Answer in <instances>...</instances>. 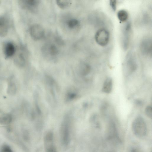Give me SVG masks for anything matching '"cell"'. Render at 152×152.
Returning a JSON list of instances; mask_svg holds the SVG:
<instances>
[{
    "label": "cell",
    "mask_w": 152,
    "mask_h": 152,
    "mask_svg": "<svg viewBox=\"0 0 152 152\" xmlns=\"http://www.w3.org/2000/svg\"><path fill=\"white\" fill-rule=\"evenodd\" d=\"M132 128L134 133L138 137H144L147 134V125L144 119L140 115L137 116L133 120Z\"/></svg>",
    "instance_id": "obj_1"
},
{
    "label": "cell",
    "mask_w": 152,
    "mask_h": 152,
    "mask_svg": "<svg viewBox=\"0 0 152 152\" xmlns=\"http://www.w3.org/2000/svg\"><path fill=\"white\" fill-rule=\"evenodd\" d=\"M69 117L65 118L60 128V135L61 140L63 145L67 146L70 140V123Z\"/></svg>",
    "instance_id": "obj_2"
},
{
    "label": "cell",
    "mask_w": 152,
    "mask_h": 152,
    "mask_svg": "<svg viewBox=\"0 0 152 152\" xmlns=\"http://www.w3.org/2000/svg\"><path fill=\"white\" fill-rule=\"evenodd\" d=\"M95 39L96 43L102 46H105L108 44L110 39L109 31L104 28L98 30L95 35Z\"/></svg>",
    "instance_id": "obj_3"
},
{
    "label": "cell",
    "mask_w": 152,
    "mask_h": 152,
    "mask_svg": "<svg viewBox=\"0 0 152 152\" xmlns=\"http://www.w3.org/2000/svg\"><path fill=\"white\" fill-rule=\"evenodd\" d=\"M125 66L129 74H132L137 69V65L134 55L133 53L129 52L126 57Z\"/></svg>",
    "instance_id": "obj_4"
},
{
    "label": "cell",
    "mask_w": 152,
    "mask_h": 152,
    "mask_svg": "<svg viewBox=\"0 0 152 152\" xmlns=\"http://www.w3.org/2000/svg\"><path fill=\"white\" fill-rule=\"evenodd\" d=\"M44 142L46 152H57L53 132L49 131L46 133L44 137Z\"/></svg>",
    "instance_id": "obj_5"
},
{
    "label": "cell",
    "mask_w": 152,
    "mask_h": 152,
    "mask_svg": "<svg viewBox=\"0 0 152 152\" xmlns=\"http://www.w3.org/2000/svg\"><path fill=\"white\" fill-rule=\"evenodd\" d=\"M29 32L31 37L36 40L42 38L45 34V31L40 25L34 24L32 25L29 29Z\"/></svg>",
    "instance_id": "obj_6"
},
{
    "label": "cell",
    "mask_w": 152,
    "mask_h": 152,
    "mask_svg": "<svg viewBox=\"0 0 152 152\" xmlns=\"http://www.w3.org/2000/svg\"><path fill=\"white\" fill-rule=\"evenodd\" d=\"M131 25L130 22H128L124 26L122 32V45L123 49L126 50L129 45Z\"/></svg>",
    "instance_id": "obj_7"
},
{
    "label": "cell",
    "mask_w": 152,
    "mask_h": 152,
    "mask_svg": "<svg viewBox=\"0 0 152 152\" xmlns=\"http://www.w3.org/2000/svg\"><path fill=\"white\" fill-rule=\"evenodd\" d=\"M152 47V40L150 38L143 39L140 44V51L142 54L145 56H151Z\"/></svg>",
    "instance_id": "obj_8"
},
{
    "label": "cell",
    "mask_w": 152,
    "mask_h": 152,
    "mask_svg": "<svg viewBox=\"0 0 152 152\" xmlns=\"http://www.w3.org/2000/svg\"><path fill=\"white\" fill-rule=\"evenodd\" d=\"M16 51L15 48L12 42H8L5 43L4 46V53L5 57L7 58L12 56Z\"/></svg>",
    "instance_id": "obj_9"
},
{
    "label": "cell",
    "mask_w": 152,
    "mask_h": 152,
    "mask_svg": "<svg viewBox=\"0 0 152 152\" xmlns=\"http://www.w3.org/2000/svg\"><path fill=\"white\" fill-rule=\"evenodd\" d=\"M39 3L40 1L38 0H25L21 1L22 4L24 7L33 11L37 9Z\"/></svg>",
    "instance_id": "obj_10"
},
{
    "label": "cell",
    "mask_w": 152,
    "mask_h": 152,
    "mask_svg": "<svg viewBox=\"0 0 152 152\" xmlns=\"http://www.w3.org/2000/svg\"><path fill=\"white\" fill-rule=\"evenodd\" d=\"M113 82L112 79L110 77H107L103 84L102 91L106 94H109L112 89Z\"/></svg>",
    "instance_id": "obj_11"
},
{
    "label": "cell",
    "mask_w": 152,
    "mask_h": 152,
    "mask_svg": "<svg viewBox=\"0 0 152 152\" xmlns=\"http://www.w3.org/2000/svg\"><path fill=\"white\" fill-rule=\"evenodd\" d=\"M12 120V117L10 114L5 113L0 110V123L9 124L11 121Z\"/></svg>",
    "instance_id": "obj_12"
},
{
    "label": "cell",
    "mask_w": 152,
    "mask_h": 152,
    "mask_svg": "<svg viewBox=\"0 0 152 152\" xmlns=\"http://www.w3.org/2000/svg\"><path fill=\"white\" fill-rule=\"evenodd\" d=\"M46 50L49 55L52 57L56 56L59 52L58 48L54 44H50L49 46H47Z\"/></svg>",
    "instance_id": "obj_13"
},
{
    "label": "cell",
    "mask_w": 152,
    "mask_h": 152,
    "mask_svg": "<svg viewBox=\"0 0 152 152\" xmlns=\"http://www.w3.org/2000/svg\"><path fill=\"white\" fill-rule=\"evenodd\" d=\"M91 68L90 65L84 63L81 65L80 68V73L83 76H85L88 75L90 72Z\"/></svg>",
    "instance_id": "obj_14"
},
{
    "label": "cell",
    "mask_w": 152,
    "mask_h": 152,
    "mask_svg": "<svg viewBox=\"0 0 152 152\" xmlns=\"http://www.w3.org/2000/svg\"><path fill=\"white\" fill-rule=\"evenodd\" d=\"M117 14L118 19L121 22L126 21L128 18V12L124 10H119Z\"/></svg>",
    "instance_id": "obj_15"
},
{
    "label": "cell",
    "mask_w": 152,
    "mask_h": 152,
    "mask_svg": "<svg viewBox=\"0 0 152 152\" xmlns=\"http://www.w3.org/2000/svg\"><path fill=\"white\" fill-rule=\"evenodd\" d=\"M56 3L58 6L61 9H65L72 4V1L69 0H57Z\"/></svg>",
    "instance_id": "obj_16"
},
{
    "label": "cell",
    "mask_w": 152,
    "mask_h": 152,
    "mask_svg": "<svg viewBox=\"0 0 152 152\" xmlns=\"http://www.w3.org/2000/svg\"><path fill=\"white\" fill-rule=\"evenodd\" d=\"M79 21L75 18L70 19L66 22L67 26L70 29L75 28L79 25Z\"/></svg>",
    "instance_id": "obj_17"
},
{
    "label": "cell",
    "mask_w": 152,
    "mask_h": 152,
    "mask_svg": "<svg viewBox=\"0 0 152 152\" xmlns=\"http://www.w3.org/2000/svg\"><path fill=\"white\" fill-rule=\"evenodd\" d=\"M16 86L14 83L10 82L8 85L7 92L8 94L10 95L15 94L16 91Z\"/></svg>",
    "instance_id": "obj_18"
},
{
    "label": "cell",
    "mask_w": 152,
    "mask_h": 152,
    "mask_svg": "<svg viewBox=\"0 0 152 152\" xmlns=\"http://www.w3.org/2000/svg\"><path fill=\"white\" fill-rule=\"evenodd\" d=\"M7 28L4 21L0 24V36L3 37L7 34Z\"/></svg>",
    "instance_id": "obj_19"
},
{
    "label": "cell",
    "mask_w": 152,
    "mask_h": 152,
    "mask_svg": "<svg viewBox=\"0 0 152 152\" xmlns=\"http://www.w3.org/2000/svg\"><path fill=\"white\" fill-rule=\"evenodd\" d=\"M77 94L74 91H70L68 92L66 96L67 101H70L74 99L76 96Z\"/></svg>",
    "instance_id": "obj_20"
},
{
    "label": "cell",
    "mask_w": 152,
    "mask_h": 152,
    "mask_svg": "<svg viewBox=\"0 0 152 152\" xmlns=\"http://www.w3.org/2000/svg\"><path fill=\"white\" fill-rule=\"evenodd\" d=\"M145 113L146 115L149 118L152 117V107L150 105L147 106L145 108Z\"/></svg>",
    "instance_id": "obj_21"
},
{
    "label": "cell",
    "mask_w": 152,
    "mask_h": 152,
    "mask_svg": "<svg viewBox=\"0 0 152 152\" xmlns=\"http://www.w3.org/2000/svg\"><path fill=\"white\" fill-rule=\"evenodd\" d=\"M116 1L115 0H111L110 1V5L114 11H115L116 10Z\"/></svg>",
    "instance_id": "obj_22"
},
{
    "label": "cell",
    "mask_w": 152,
    "mask_h": 152,
    "mask_svg": "<svg viewBox=\"0 0 152 152\" xmlns=\"http://www.w3.org/2000/svg\"><path fill=\"white\" fill-rule=\"evenodd\" d=\"M1 152H12V151L8 146H4L2 147Z\"/></svg>",
    "instance_id": "obj_23"
},
{
    "label": "cell",
    "mask_w": 152,
    "mask_h": 152,
    "mask_svg": "<svg viewBox=\"0 0 152 152\" xmlns=\"http://www.w3.org/2000/svg\"><path fill=\"white\" fill-rule=\"evenodd\" d=\"M132 152H139V151H137V150H135V149H134L132 151Z\"/></svg>",
    "instance_id": "obj_24"
},
{
    "label": "cell",
    "mask_w": 152,
    "mask_h": 152,
    "mask_svg": "<svg viewBox=\"0 0 152 152\" xmlns=\"http://www.w3.org/2000/svg\"></svg>",
    "instance_id": "obj_25"
}]
</instances>
